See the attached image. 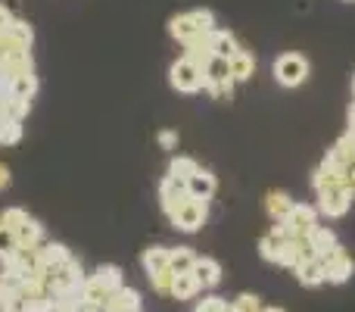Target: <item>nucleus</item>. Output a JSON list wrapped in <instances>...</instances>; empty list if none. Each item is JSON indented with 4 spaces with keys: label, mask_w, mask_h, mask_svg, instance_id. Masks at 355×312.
<instances>
[{
    "label": "nucleus",
    "mask_w": 355,
    "mask_h": 312,
    "mask_svg": "<svg viewBox=\"0 0 355 312\" xmlns=\"http://www.w3.org/2000/svg\"><path fill=\"white\" fill-rule=\"evenodd\" d=\"M212 28H215V16H212V10L178 13V16H172V22H168V35H172L175 41H181V44L193 41V38L209 35Z\"/></svg>",
    "instance_id": "f257e3e1"
},
{
    "label": "nucleus",
    "mask_w": 355,
    "mask_h": 312,
    "mask_svg": "<svg viewBox=\"0 0 355 312\" xmlns=\"http://www.w3.org/2000/svg\"><path fill=\"white\" fill-rule=\"evenodd\" d=\"M306 240L315 250V256H324V253H331L334 247H337V234H334V228H327V225H318Z\"/></svg>",
    "instance_id": "aec40b11"
},
{
    "label": "nucleus",
    "mask_w": 355,
    "mask_h": 312,
    "mask_svg": "<svg viewBox=\"0 0 355 312\" xmlns=\"http://www.w3.org/2000/svg\"><path fill=\"white\" fill-rule=\"evenodd\" d=\"M262 312H284V309H277V306H268V309H265V306H262Z\"/></svg>",
    "instance_id": "4c0bfd02"
},
{
    "label": "nucleus",
    "mask_w": 355,
    "mask_h": 312,
    "mask_svg": "<svg viewBox=\"0 0 355 312\" xmlns=\"http://www.w3.org/2000/svg\"><path fill=\"white\" fill-rule=\"evenodd\" d=\"M6 188H10V169L0 163V190H6Z\"/></svg>",
    "instance_id": "f704fd0d"
},
{
    "label": "nucleus",
    "mask_w": 355,
    "mask_h": 312,
    "mask_svg": "<svg viewBox=\"0 0 355 312\" xmlns=\"http://www.w3.org/2000/svg\"><path fill=\"white\" fill-rule=\"evenodd\" d=\"M12 22H16V19H12V13H10V10H6V6H3V3H0V35H3V31H6V28H10V25H12Z\"/></svg>",
    "instance_id": "473e14b6"
},
{
    "label": "nucleus",
    "mask_w": 355,
    "mask_h": 312,
    "mask_svg": "<svg viewBox=\"0 0 355 312\" xmlns=\"http://www.w3.org/2000/svg\"><path fill=\"white\" fill-rule=\"evenodd\" d=\"M168 81H172V88L181 91V94H196V91L206 88L202 66H196V63L187 60V56H181V60L172 63V69H168Z\"/></svg>",
    "instance_id": "423d86ee"
},
{
    "label": "nucleus",
    "mask_w": 355,
    "mask_h": 312,
    "mask_svg": "<svg viewBox=\"0 0 355 312\" xmlns=\"http://www.w3.org/2000/svg\"><path fill=\"white\" fill-rule=\"evenodd\" d=\"M144 263V272H147L150 284H153V290H159V294H172V265H168V247H150V250H144L141 256Z\"/></svg>",
    "instance_id": "7ed1b4c3"
},
{
    "label": "nucleus",
    "mask_w": 355,
    "mask_h": 312,
    "mask_svg": "<svg viewBox=\"0 0 355 312\" xmlns=\"http://www.w3.org/2000/svg\"><path fill=\"white\" fill-rule=\"evenodd\" d=\"M215 188H218V181H215V175L206 169H196L193 175L187 178V194L200 197V200H209V197L215 194Z\"/></svg>",
    "instance_id": "4468645a"
},
{
    "label": "nucleus",
    "mask_w": 355,
    "mask_h": 312,
    "mask_svg": "<svg viewBox=\"0 0 355 312\" xmlns=\"http://www.w3.org/2000/svg\"><path fill=\"white\" fill-rule=\"evenodd\" d=\"M206 91L212 100L225 104V100H231V94H234V81H215V85H206Z\"/></svg>",
    "instance_id": "7c9ffc66"
},
{
    "label": "nucleus",
    "mask_w": 355,
    "mask_h": 312,
    "mask_svg": "<svg viewBox=\"0 0 355 312\" xmlns=\"http://www.w3.org/2000/svg\"><path fill=\"white\" fill-rule=\"evenodd\" d=\"M0 97H3V85H0Z\"/></svg>",
    "instance_id": "58836bf2"
},
{
    "label": "nucleus",
    "mask_w": 355,
    "mask_h": 312,
    "mask_svg": "<svg viewBox=\"0 0 355 312\" xmlns=\"http://www.w3.org/2000/svg\"><path fill=\"white\" fill-rule=\"evenodd\" d=\"M16 250H19L16 234H12L6 225H0V263H6V259H10Z\"/></svg>",
    "instance_id": "c85d7f7f"
},
{
    "label": "nucleus",
    "mask_w": 355,
    "mask_h": 312,
    "mask_svg": "<svg viewBox=\"0 0 355 312\" xmlns=\"http://www.w3.org/2000/svg\"><path fill=\"white\" fill-rule=\"evenodd\" d=\"M193 263H196V253L190 250V247H175V250H168V265H172L175 275L193 272Z\"/></svg>",
    "instance_id": "b1692460"
},
{
    "label": "nucleus",
    "mask_w": 355,
    "mask_h": 312,
    "mask_svg": "<svg viewBox=\"0 0 355 312\" xmlns=\"http://www.w3.org/2000/svg\"><path fill=\"white\" fill-rule=\"evenodd\" d=\"M75 303H78V300H69V303H56V312H75Z\"/></svg>",
    "instance_id": "c9c22d12"
},
{
    "label": "nucleus",
    "mask_w": 355,
    "mask_h": 312,
    "mask_svg": "<svg viewBox=\"0 0 355 312\" xmlns=\"http://www.w3.org/2000/svg\"><path fill=\"white\" fill-rule=\"evenodd\" d=\"M202 75H206V85H215V81H234L231 79V63L221 60V56H212V60L202 66Z\"/></svg>",
    "instance_id": "393cba45"
},
{
    "label": "nucleus",
    "mask_w": 355,
    "mask_h": 312,
    "mask_svg": "<svg viewBox=\"0 0 355 312\" xmlns=\"http://www.w3.org/2000/svg\"><path fill=\"white\" fill-rule=\"evenodd\" d=\"M28 219V213L25 209H19V206H10V209H3V215H0V225H6L10 231H16L22 222Z\"/></svg>",
    "instance_id": "c756f323"
},
{
    "label": "nucleus",
    "mask_w": 355,
    "mask_h": 312,
    "mask_svg": "<svg viewBox=\"0 0 355 312\" xmlns=\"http://www.w3.org/2000/svg\"><path fill=\"white\" fill-rule=\"evenodd\" d=\"M206 219H209V200H200V197H190V194L184 197L175 213L168 215V222L184 234L200 231V228L206 225Z\"/></svg>",
    "instance_id": "20e7f679"
},
{
    "label": "nucleus",
    "mask_w": 355,
    "mask_h": 312,
    "mask_svg": "<svg viewBox=\"0 0 355 312\" xmlns=\"http://www.w3.org/2000/svg\"><path fill=\"white\" fill-rule=\"evenodd\" d=\"M349 129H355V100H352V106H349Z\"/></svg>",
    "instance_id": "e433bc0d"
},
{
    "label": "nucleus",
    "mask_w": 355,
    "mask_h": 312,
    "mask_svg": "<svg viewBox=\"0 0 355 312\" xmlns=\"http://www.w3.org/2000/svg\"><path fill=\"white\" fill-rule=\"evenodd\" d=\"M0 300H3V288H0Z\"/></svg>",
    "instance_id": "ea45409f"
},
{
    "label": "nucleus",
    "mask_w": 355,
    "mask_h": 312,
    "mask_svg": "<svg viewBox=\"0 0 355 312\" xmlns=\"http://www.w3.org/2000/svg\"><path fill=\"white\" fill-rule=\"evenodd\" d=\"M184 197H187V181H178V178H172V175L162 178V184H159V203H162V213L172 215L175 209H178V203H181Z\"/></svg>",
    "instance_id": "9b49d317"
},
{
    "label": "nucleus",
    "mask_w": 355,
    "mask_h": 312,
    "mask_svg": "<svg viewBox=\"0 0 355 312\" xmlns=\"http://www.w3.org/2000/svg\"><path fill=\"white\" fill-rule=\"evenodd\" d=\"M293 272H296L302 288H318V284H324V263H321V256L302 259V263H296Z\"/></svg>",
    "instance_id": "f8f14e48"
},
{
    "label": "nucleus",
    "mask_w": 355,
    "mask_h": 312,
    "mask_svg": "<svg viewBox=\"0 0 355 312\" xmlns=\"http://www.w3.org/2000/svg\"><path fill=\"white\" fill-rule=\"evenodd\" d=\"M352 91H355V79H352Z\"/></svg>",
    "instance_id": "a19ab883"
},
{
    "label": "nucleus",
    "mask_w": 355,
    "mask_h": 312,
    "mask_svg": "<svg viewBox=\"0 0 355 312\" xmlns=\"http://www.w3.org/2000/svg\"><path fill=\"white\" fill-rule=\"evenodd\" d=\"M0 312H28V300H25L22 290H3V300H0Z\"/></svg>",
    "instance_id": "cd10ccee"
},
{
    "label": "nucleus",
    "mask_w": 355,
    "mask_h": 312,
    "mask_svg": "<svg viewBox=\"0 0 355 312\" xmlns=\"http://www.w3.org/2000/svg\"><path fill=\"white\" fill-rule=\"evenodd\" d=\"M321 263H324V281H331V284H346L355 272L352 256L346 253V247H340V244L334 247L331 253H324Z\"/></svg>",
    "instance_id": "1a4fd4ad"
},
{
    "label": "nucleus",
    "mask_w": 355,
    "mask_h": 312,
    "mask_svg": "<svg viewBox=\"0 0 355 312\" xmlns=\"http://www.w3.org/2000/svg\"><path fill=\"white\" fill-rule=\"evenodd\" d=\"M287 234L281 231V228H271L268 234H262V240H259V253H262V259H268V263H281V253H284V244H287Z\"/></svg>",
    "instance_id": "ddd939ff"
},
{
    "label": "nucleus",
    "mask_w": 355,
    "mask_h": 312,
    "mask_svg": "<svg viewBox=\"0 0 355 312\" xmlns=\"http://www.w3.org/2000/svg\"><path fill=\"white\" fill-rule=\"evenodd\" d=\"M184 56H187V60H193L196 66H206V63L215 56V54H212V47H209V35L193 38V41L184 44Z\"/></svg>",
    "instance_id": "5701e85b"
},
{
    "label": "nucleus",
    "mask_w": 355,
    "mask_h": 312,
    "mask_svg": "<svg viewBox=\"0 0 355 312\" xmlns=\"http://www.w3.org/2000/svg\"><path fill=\"white\" fill-rule=\"evenodd\" d=\"M227 63H231V79L234 81H250L252 75H256V56L243 47H240Z\"/></svg>",
    "instance_id": "dca6fc26"
},
{
    "label": "nucleus",
    "mask_w": 355,
    "mask_h": 312,
    "mask_svg": "<svg viewBox=\"0 0 355 312\" xmlns=\"http://www.w3.org/2000/svg\"><path fill=\"white\" fill-rule=\"evenodd\" d=\"M19 138H22V122H19V119L0 116V144L10 147V144H19Z\"/></svg>",
    "instance_id": "a878e982"
},
{
    "label": "nucleus",
    "mask_w": 355,
    "mask_h": 312,
    "mask_svg": "<svg viewBox=\"0 0 355 312\" xmlns=\"http://www.w3.org/2000/svg\"><path fill=\"white\" fill-rule=\"evenodd\" d=\"M200 281H196L193 272H184V275H175L172 278V297L175 300H193L200 294Z\"/></svg>",
    "instance_id": "412c9836"
},
{
    "label": "nucleus",
    "mask_w": 355,
    "mask_h": 312,
    "mask_svg": "<svg viewBox=\"0 0 355 312\" xmlns=\"http://www.w3.org/2000/svg\"><path fill=\"white\" fill-rule=\"evenodd\" d=\"M144 306V300H141V294H137L135 288H116L110 294V300L103 303V312H141Z\"/></svg>",
    "instance_id": "9d476101"
},
{
    "label": "nucleus",
    "mask_w": 355,
    "mask_h": 312,
    "mask_svg": "<svg viewBox=\"0 0 355 312\" xmlns=\"http://www.w3.org/2000/svg\"><path fill=\"white\" fill-rule=\"evenodd\" d=\"M275 79L284 88H300L309 79V60L302 54H284L275 60Z\"/></svg>",
    "instance_id": "0eeeda50"
},
{
    "label": "nucleus",
    "mask_w": 355,
    "mask_h": 312,
    "mask_svg": "<svg viewBox=\"0 0 355 312\" xmlns=\"http://www.w3.org/2000/svg\"><path fill=\"white\" fill-rule=\"evenodd\" d=\"M296 203L290 200V194H284V190H271L268 200H265V209H268V215L275 222H284L290 215V209H293Z\"/></svg>",
    "instance_id": "4be33fe9"
},
{
    "label": "nucleus",
    "mask_w": 355,
    "mask_h": 312,
    "mask_svg": "<svg viewBox=\"0 0 355 312\" xmlns=\"http://www.w3.org/2000/svg\"><path fill=\"white\" fill-rule=\"evenodd\" d=\"M196 169H200V165H196V159H190V156H175L172 163H168V175L178 178V181H187Z\"/></svg>",
    "instance_id": "bb28decb"
},
{
    "label": "nucleus",
    "mask_w": 355,
    "mask_h": 312,
    "mask_svg": "<svg viewBox=\"0 0 355 312\" xmlns=\"http://www.w3.org/2000/svg\"><path fill=\"white\" fill-rule=\"evenodd\" d=\"M193 275H196V281H200V288H215V284L221 281V265L215 263V259H209V256H196V263H193Z\"/></svg>",
    "instance_id": "f3484780"
},
{
    "label": "nucleus",
    "mask_w": 355,
    "mask_h": 312,
    "mask_svg": "<svg viewBox=\"0 0 355 312\" xmlns=\"http://www.w3.org/2000/svg\"><path fill=\"white\" fill-rule=\"evenodd\" d=\"M6 94H12V97H22V100H31L37 94V75L35 72H25V75H16L12 81H6L3 85Z\"/></svg>",
    "instance_id": "6ab92c4d"
},
{
    "label": "nucleus",
    "mask_w": 355,
    "mask_h": 312,
    "mask_svg": "<svg viewBox=\"0 0 355 312\" xmlns=\"http://www.w3.org/2000/svg\"><path fill=\"white\" fill-rule=\"evenodd\" d=\"M352 206V194L343 188V184H331V188L318 190V213L327 215V219H343Z\"/></svg>",
    "instance_id": "6e6552de"
},
{
    "label": "nucleus",
    "mask_w": 355,
    "mask_h": 312,
    "mask_svg": "<svg viewBox=\"0 0 355 312\" xmlns=\"http://www.w3.org/2000/svg\"><path fill=\"white\" fill-rule=\"evenodd\" d=\"M209 47H212L215 56H221V60H231V56L240 50V44H237V38H234L231 31L212 28V31H209Z\"/></svg>",
    "instance_id": "2eb2a0df"
},
{
    "label": "nucleus",
    "mask_w": 355,
    "mask_h": 312,
    "mask_svg": "<svg viewBox=\"0 0 355 312\" xmlns=\"http://www.w3.org/2000/svg\"><path fill=\"white\" fill-rule=\"evenodd\" d=\"M346 3H355V0H346Z\"/></svg>",
    "instance_id": "79ce46f5"
},
{
    "label": "nucleus",
    "mask_w": 355,
    "mask_h": 312,
    "mask_svg": "<svg viewBox=\"0 0 355 312\" xmlns=\"http://www.w3.org/2000/svg\"><path fill=\"white\" fill-rule=\"evenodd\" d=\"M159 144H162L166 150H172L175 144H178V135H175V131H162V135H159Z\"/></svg>",
    "instance_id": "72a5a7b5"
},
{
    "label": "nucleus",
    "mask_w": 355,
    "mask_h": 312,
    "mask_svg": "<svg viewBox=\"0 0 355 312\" xmlns=\"http://www.w3.org/2000/svg\"><path fill=\"white\" fill-rule=\"evenodd\" d=\"M196 312H231V306H227L221 297H206V300H200Z\"/></svg>",
    "instance_id": "2f4dec72"
},
{
    "label": "nucleus",
    "mask_w": 355,
    "mask_h": 312,
    "mask_svg": "<svg viewBox=\"0 0 355 312\" xmlns=\"http://www.w3.org/2000/svg\"><path fill=\"white\" fill-rule=\"evenodd\" d=\"M277 228H281L287 238L293 240H306L309 234L318 228V209L309 206V203H296L293 209H290V215L284 222H275Z\"/></svg>",
    "instance_id": "39448f33"
},
{
    "label": "nucleus",
    "mask_w": 355,
    "mask_h": 312,
    "mask_svg": "<svg viewBox=\"0 0 355 312\" xmlns=\"http://www.w3.org/2000/svg\"><path fill=\"white\" fill-rule=\"evenodd\" d=\"M12 234H16L19 247H25V250H35V247H41V244H44V228L37 225V222L31 219V215H28V219H25Z\"/></svg>",
    "instance_id": "a211bd4d"
},
{
    "label": "nucleus",
    "mask_w": 355,
    "mask_h": 312,
    "mask_svg": "<svg viewBox=\"0 0 355 312\" xmlns=\"http://www.w3.org/2000/svg\"><path fill=\"white\" fill-rule=\"evenodd\" d=\"M116 288H122V269L119 265H100L91 278H85V288H81V300L97 303L103 306L110 300V294Z\"/></svg>",
    "instance_id": "f03ea898"
}]
</instances>
